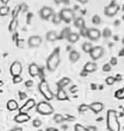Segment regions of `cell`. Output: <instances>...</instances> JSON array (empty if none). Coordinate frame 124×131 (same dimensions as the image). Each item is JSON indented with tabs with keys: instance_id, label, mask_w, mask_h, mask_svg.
I'll return each instance as SVG.
<instances>
[{
	"instance_id": "obj_39",
	"label": "cell",
	"mask_w": 124,
	"mask_h": 131,
	"mask_svg": "<svg viewBox=\"0 0 124 131\" xmlns=\"http://www.w3.org/2000/svg\"><path fill=\"white\" fill-rule=\"evenodd\" d=\"M20 82H22V77H21V76H14L13 77V83L17 84V83H20Z\"/></svg>"
},
{
	"instance_id": "obj_34",
	"label": "cell",
	"mask_w": 124,
	"mask_h": 131,
	"mask_svg": "<svg viewBox=\"0 0 124 131\" xmlns=\"http://www.w3.org/2000/svg\"><path fill=\"white\" fill-rule=\"evenodd\" d=\"M61 21L60 19V17H59V14H53V22L55 23V24H58Z\"/></svg>"
},
{
	"instance_id": "obj_5",
	"label": "cell",
	"mask_w": 124,
	"mask_h": 131,
	"mask_svg": "<svg viewBox=\"0 0 124 131\" xmlns=\"http://www.w3.org/2000/svg\"><path fill=\"white\" fill-rule=\"evenodd\" d=\"M59 17H60V19L63 20V21L69 23L70 21H72V20L75 19V12L72 11V10L68 9V8H65V9H63V10H60Z\"/></svg>"
},
{
	"instance_id": "obj_25",
	"label": "cell",
	"mask_w": 124,
	"mask_h": 131,
	"mask_svg": "<svg viewBox=\"0 0 124 131\" xmlns=\"http://www.w3.org/2000/svg\"><path fill=\"white\" fill-rule=\"evenodd\" d=\"M92 44H91L90 42H86V43H83L82 44V51L85 53H90L91 52V50H92Z\"/></svg>"
},
{
	"instance_id": "obj_28",
	"label": "cell",
	"mask_w": 124,
	"mask_h": 131,
	"mask_svg": "<svg viewBox=\"0 0 124 131\" xmlns=\"http://www.w3.org/2000/svg\"><path fill=\"white\" fill-rule=\"evenodd\" d=\"M64 120H65V117L60 114H56L55 116H54V121H55L56 123H60V122H63Z\"/></svg>"
},
{
	"instance_id": "obj_19",
	"label": "cell",
	"mask_w": 124,
	"mask_h": 131,
	"mask_svg": "<svg viewBox=\"0 0 124 131\" xmlns=\"http://www.w3.org/2000/svg\"><path fill=\"white\" fill-rule=\"evenodd\" d=\"M7 108H8L10 111H14L19 108V105H18V103L14 99H11L7 103Z\"/></svg>"
},
{
	"instance_id": "obj_10",
	"label": "cell",
	"mask_w": 124,
	"mask_h": 131,
	"mask_svg": "<svg viewBox=\"0 0 124 131\" xmlns=\"http://www.w3.org/2000/svg\"><path fill=\"white\" fill-rule=\"evenodd\" d=\"M87 36H88L91 41H98V40L101 38V31L96 28L88 29V35Z\"/></svg>"
},
{
	"instance_id": "obj_50",
	"label": "cell",
	"mask_w": 124,
	"mask_h": 131,
	"mask_svg": "<svg viewBox=\"0 0 124 131\" xmlns=\"http://www.w3.org/2000/svg\"><path fill=\"white\" fill-rule=\"evenodd\" d=\"M123 44H124V38H123Z\"/></svg>"
},
{
	"instance_id": "obj_7",
	"label": "cell",
	"mask_w": 124,
	"mask_h": 131,
	"mask_svg": "<svg viewBox=\"0 0 124 131\" xmlns=\"http://www.w3.org/2000/svg\"><path fill=\"white\" fill-rule=\"evenodd\" d=\"M21 73H22V64L19 61L13 62L10 66V74L14 77V76H20Z\"/></svg>"
},
{
	"instance_id": "obj_16",
	"label": "cell",
	"mask_w": 124,
	"mask_h": 131,
	"mask_svg": "<svg viewBox=\"0 0 124 131\" xmlns=\"http://www.w3.org/2000/svg\"><path fill=\"white\" fill-rule=\"evenodd\" d=\"M29 73L33 77L34 76H38L40 74V67L38 66V64H35V63L30 64V66H29Z\"/></svg>"
},
{
	"instance_id": "obj_43",
	"label": "cell",
	"mask_w": 124,
	"mask_h": 131,
	"mask_svg": "<svg viewBox=\"0 0 124 131\" xmlns=\"http://www.w3.org/2000/svg\"><path fill=\"white\" fill-rule=\"evenodd\" d=\"M25 85H27L28 87H32V85H33V82H32V81H28Z\"/></svg>"
},
{
	"instance_id": "obj_23",
	"label": "cell",
	"mask_w": 124,
	"mask_h": 131,
	"mask_svg": "<svg viewBox=\"0 0 124 131\" xmlns=\"http://www.w3.org/2000/svg\"><path fill=\"white\" fill-rule=\"evenodd\" d=\"M74 24H75V27L77 28V29H81L83 27H86L85 20H83L82 18H76L75 21H74Z\"/></svg>"
},
{
	"instance_id": "obj_12",
	"label": "cell",
	"mask_w": 124,
	"mask_h": 131,
	"mask_svg": "<svg viewBox=\"0 0 124 131\" xmlns=\"http://www.w3.org/2000/svg\"><path fill=\"white\" fill-rule=\"evenodd\" d=\"M29 119H30V116H29L27 112H19V114L14 117V121L18 123H24V122H28Z\"/></svg>"
},
{
	"instance_id": "obj_29",
	"label": "cell",
	"mask_w": 124,
	"mask_h": 131,
	"mask_svg": "<svg viewBox=\"0 0 124 131\" xmlns=\"http://www.w3.org/2000/svg\"><path fill=\"white\" fill-rule=\"evenodd\" d=\"M115 77L114 76H108L107 78H105V84L109 86H111V85H114V83H115Z\"/></svg>"
},
{
	"instance_id": "obj_2",
	"label": "cell",
	"mask_w": 124,
	"mask_h": 131,
	"mask_svg": "<svg viewBox=\"0 0 124 131\" xmlns=\"http://www.w3.org/2000/svg\"><path fill=\"white\" fill-rule=\"evenodd\" d=\"M59 62H60L59 52H58V49H56L55 52H53L48 56V59H47L46 66H47V68H48V71H51V72L55 71L56 68H57V66L59 65Z\"/></svg>"
},
{
	"instance_id": "obj_26",
	"label": "cell",
	"mask_w": 124,
	"mask_h": 131,
	"mask_svg": "<svg viewBox=\"0 0 124 131\" xmlns=\"http://www.w3.org/2000/svg\"><path fill=\"white\" fill-rule=\"evenodd\" d=\"M9 12H10V8L8 6L0 7V16L1 17H5V16H7V14H9Z\"/></svg>"
},
{
	"instance_id": "obj_1",
	"label": "cell",
	"mask_w": 124,
	"mask_h": 131,
	"mask_svg": "<svg viewBox=\"0 0 124 131\" xmlns=\"http://www.w3.org/2000/svg\"><path fill=\"white\" fill-rule=\"evenodd\" d=\"M107 127L109 131H120V122L118 119V115L112 109H110L107 114Z\"/></svg>"
},
{
	"instance_id": "obj_13",
	"label": "cell",
	"mask_w": 124,
	"mask_h": 131,
	"mask_svg": "<svg viewBox=\"0 0 124 131\" xmlns=\"http://www.w3.org/2000/svg\"><path fill=\"white\" fill-rule=\"evenodd\" d=\"M103 104L102 103H99V101H96V103H92L89 105V109L91 111H93L94 114H99V112H101L102 110H103Z\"/></svg>"
},
{
	"instance_id": "obj_20",
	"label": "cell",
	"mask_w": 124,
	"mask_h": 131,
	"mask_svg": "<svg viewBox=\"0 0 124 131\" xmlns=\"http://www.w3.org/2000/svg\"><path fill=\"white\" fill-rule=\"evenodd\" d=\"M80 59V54L77 52V51H71L70 54H69V61L71 62V63H76L78 60Z\"/></svg>"
},
{
	"instance_id": "obj_31",
	"label": "cell",
	"mask_w": 124,
	"mask_h": 131,
	"mask_svg": "<svg viewBox=\"0 0 124 131\" xmlns=\"http://www.w3.org/2000/svg\"><path fill=\"white\" fill-rule=\"evenodd\" d=\"M111 34H112V33H111V30H110V29H104L103 32L101 33V35H103V38H105V39L110 38Z\"/></svg>"
},
{
	"instance_id": "obj_47",
	"label": "cell",
	"mask_w": 124,
	"mask_h": 131,
	"mask_svg": "<svg viewBox=\"0 0 124 131\" xmlns=\"http://www.w3.org/2000/svg\"><path fill=\"white\" fill-rule=\"evenodd\" d=\"M47 131H57V129H55V128H48V129H47Z\"/></svg>"
},
{
	"instance_id": "obj_44",
	"label": "cell",
	"mask_w": 124,
	"mask_h": 131,
	"mask_svg": "<svg viewBox=\"0 0 124 131\" xmlns=\"http://www.w3.org/2000/svg\"><path fill=\"white\" fill-rule=\"evenodd\" d=\"M77 1L80 2V3H87V2L89 1V0H77Z\"/></svg>"
},
{
	"instance_id": "obj_6",
	"label": "cell",
	"mask_w": 124,
	"mask_h": 131,
	"mask_svg": "<svg viewBox=\"0 0 124 131\" xmlns=\"http://www.w3.org/2000/svg\"><path fill=\"white\" fill-rule=\"evenodd\" d=\"M89 54H90V57L93 61H97V60H99V59H101V57L103 56L104 49L102 48V46H93Z\"/></svg>"
},
{
	"instance_id": "obj_9",
	"label": "cell",
	"mask_w": 124,
	"mask_h": 131,
	"mask_svg": "<svg viewBox=\"0 0 124 131\" xmlns=\"http://www.w3.org/2000/svg\"><path fill=\"white\" fill-rule=\"evenodd\" d=\"M119 9H120V7L116 5V3H111L110 6H108L107 8L104 9V14L107 17H113V16H115L116 13H118L119 11Z\"/></svg>"
},
{
	"instance_id": "obj_18",
	"label": "cell",
	"mask_w": 124,
	"mask_h": 131,
	"mask_svg": "<svg viewBox=\"0 0 124 131\" xmlns=\"http://www.w3.org/2000/svg\"><path fill=\"white\" fill-rule=\"evenodd\" d=\"M58 38H59V36H58L57 32H55V31H48L47 32V34H46V40L47 41H49V42L56 41Z\"/></svg>"
},
{
	"instance_id": "obj_3",
	"label": "cell",
	"mask_w": 124,
	"mask_h": 131,
	"mask_svg": "<svg viewBox=\"0 0 124 131\" xmlns=\"http://www.w3.org/2000/svg\"><path fill=\"white\" fill-rule=\"evenodd\" d=\"M54 111L53 106L47 101H40V103L36 105V112L40 115L43 116H48L52 115Z\"/></svg>"
},
{
	"instance_id": "obj_17",
	"label": "cell",
	"mask_w": 124,
	"mask_h": 131,
	"mask_svg": "<svg viewBox=\"0 0 124 131\" xmlns=\"http://www.w3.org/2000/svg\"><path fill=\"white\" fill-rule=\"evenodd\" d=\"M56 98L58 100H67L68 99V96H67L66 92L64 90V88H58L57 94H56Z\"/></svg>"
},
{
	"instance_id": "obj_38",
	"label": "cell",
	"mask_w": 124,
	"mask_h": 131,
	"mask_svg": "<svg viewBox=\"0 0 124 131\" xmlns=\"http://www.w3.org/2000/svg\"><path fill=\"white\" fill-rule=\"evenodd\" d=\"M89 108V106H88V105H80V106H79V108H78V110L80 111V112H85L86 110H87V109H88Z\"/></svg>"
},
{
	"instance_id": "obj_48",
	"label": "cell",
	"mask_w": 124,
	"mask_h": 131,
	"mask_svg": "<svg viewBox=\"0 0 124 131\" xmlns=\"http://www.w3.org/2000/svg\"><path fill=\"white\" fill-rule=\"evenodd\" d=\"M9 1H10V0H1V2H2V3H5V5H6V3H8Z\"/></svg>"
},
{
	"instance_id": "obj_52",
	"label": "cell",
	"mask_w": 124,
	"mask_h": 131,
	"mask_svg": "<svg viewBox=\"0 0 124 131\" xmlns=\"http://www.w3.org/2000/svg\"><path fill=\"white\" fill-rule=\"evenodd\" d=\"M123 10H124V6H123Z\"/></svg>"
},
{
	"instance_id": "obj_37",
	"label": "cell",
	"mask_w": 124,
	"mask_h": 131,
	"mask_svg": "<svg viewBox=\"0 0 124 131\" xmlns=\"http://www.w3.org/2000/svg\"><path fill=\"white\" fill-rule=\"evenodd\" d=\"M102 70H103V72H110L112 70V65L111 64H104L103 67H102Z\"/></svg>"
},
{
	"instance_id": "obj_35",
	"label": "cell",
	"mask_w": 124,
	"mask_h": 131,
	"mask_svg": "<svg viewBox=\"0 0 124 131\" xmlns=\"http://www.w3.org/2000/svg\"><path fill=\"white\" fill-rule=\"evenodd\" d=\"M79 30H80V35L81 36H87L88 35V28L83 27L81 29H79Z\"/></svg>"
},
{
	"instance_id": "obj_21",
	"label": "cell",
	"mask_w": 124,
	"mask_h": 131,
	"mask_svg": "<svg viewBox=\"0 0 124 131\" xmlns=\"http://www.w3.org/2000/svg\"><path fill=\"white\" fill-rule=\"evenodd\" d=\"M70 82H71L70 78H68V77H63L59 82L57 83V86H58V88H64L65 86L69 85V84H70Z\"/></svg>"
},
{
	"instance_id": "obj_40",
	"label": "cell",
	"mask_w": 124,
	"mask_h": 131,
	"mask_svg": "<svg viewBox=\"0 0 124 131\" xmlns=\"http://www.w3.org/2000/svg\"><path fill=\"white\" fill-rule=\"evenodd\" d=\"M87 130L88 131H97V128L94 126H88L87 127Z\"/></svg>"
},
{
	"instance_id": "obj_27",
	"label": "cell",
	"mask_w": 124,
	"mask_h": 131,
	"mask_svg": "<svg viewBox=\"0 0 124 131\" xmlns=\"http://www.w3.org/2000/svg\"><path fill=\"white\" fill-rule=\"evenodd\" d=\"M70 32H71V31H70V29H69V28H65L64 30L61 31V34H60L59 38H60V39H67V36L70 34Z\"/></svg>"
},
{
	"instance_id": "obj_33",
	"label": "cell",
	"mask_w": 124,
	"mask_h": 131,
	"mask_svg": "<svg viewBox=\"0 0 124 131\" xmlns=\"http://www.w3.org/2000/svg\"><path fill=\"white\" fill-rule=\"evenodd\" d=\"M92 23L93 24H97V25L101 23V18L98 16V14H96V16L92 17Z\"/></svg>"
},
{
	"instance_id": "obj_51",
	"label": "cell",
	"mask_w": 124,
	"mask_h": 131,
	"mask_svg": "<svg viewBox=\"0 0 124 131\" xmlns=\"http://www.w3.org/2000/svg\"><path fill=\"white\" fill-rule=\"evenodd\" d=\"M39 131H43V130H39Z\"/></svg>"
},
{
	"instance_id": "obj_15",
	"label": "cell",
	"mask_w": 124,
	"mask_h": 131,
	"mask_svg": "<svg viewBox=\"0 0 124 131\" xmlns=\"http://www.w3.org/2000/svg\"><path fill=\"white\" fill-rule=\"evenodd\" d=\"M97 68H98L97 63H94V62H88V63L85 65L83 70H85V72H87V73H93V72L97 71Z\"/></svg>"
},
{
	"instance_id": "obj_45",
	"label": "cell",
	"mask_w": 124,
	"mask_h": 131,
	"mask_svg": "<svg viewBox=\"0 0 124 131\" xmlns=\"http://www.w3.org/2000/svg\"><path fill=\"white\" fill-rule=\"evenodd\" d=\"M10 131H22V129H21V128H13V129H11Z\"/></svg>"
},
{
	"instance_id": "obj_32",
	"label": "cell",
	"mask_w": 124,
	"mask_h": 131,
	"mask_svg": "<svg viewBox=\"0 0 124 131\" xmlns=\"http://www.w3.org/2000/svg\"><path fill=\"white\" fill-rule=\"evenodd\" d=\"M32 125H33V127H35V128H39V127H41V126H42V120H41V119H39V118H36V119L33 120Z\"/></svg>"
},
{
	"instance_id": "obj_30",
	"label": "cell",
	"mask_w": 124,
	"mask_h": 131,
	"mask_svg": "<svg viewBox=\"0 0 124 131\" xmlns=\"http://www.w3.org/2000/svg\"><path fill=\"white\" fill-rule=\"evenodd\" d=\"M115 97L119 98V99H123V98H124V88L119 89L118 92L115 93Z\"/></svg>"
},
{
	"instance_id": "obj_8",
	"label": "cell",
	"mask_w": 124,
	"mask_h": 131,
	"mask_svg": "<svg viewBox=\"0 0 124 131\" xmlns=\"http://www.w3.org/2000/svg\"><path fill=\"white\" fill-rule=\"evenodd\" d=\"M53 14H54V11L49 7H43V8L40 10V17H41V19H43V20H49L51 18L53 17Z\"/></svg>"
},
{
	"instance_id": "obj_41",
	"label": "cell",
	"mask_w": 124,
	"mask_h": 131,
	"mask_svg": "<svg viewBox=\"0 0 124 131\" xmlns=\"http://www.w3.org/2000/svg\"><path fill=\"white\" fill-rule=\"evenodd\" d=\"M116 63H118V61H116V59H115V57H112V59H111V65H112V66H113V65H116Z\"/></svg>"
},
{
	"instance_id": "obj_46",
	"label": "cell",
	"mask_w": 124,
	"mask_h": 131,
	"mask_svg": "<svg viewBox=\"0 0 124 131\" xmlns=\"http://www.w3.org/2000/svg\"><path fill=\"white\" fill-rule=\"evenodd\" d=\"M54 2H55V3H57V5H58V3L63 2V0H54Z\"/></svg>"
},
{
	"instance_id": "obj_42",
	"label": "cell",
	"mask_w": 124,
	"mask_h": 131,
	"mask_svg": "<svg viewBox=\"0 0 124 131\" xmlns=\"http://www.w3.org/2000/svg\"><path fill=\"white\" fill-rule=\"evenodd\" d=\"M21 9H22V11H27V10H28V6L25 5V3H23V5H21Z\"/></svg>"
},
{
	"instance_id": "obj_49",
	"label": "cell",
	"mask_w": 124,
	"mask_h": 131,
	"mask_svg": "<svg viewBox=\"0 0 124 131\" xmlns=\"http://www.w3.org/2000/svg\"><path fill=\"white\" fill-rule=\"evenodd\" d=\"M2 85V82H0V86H1Z\"/></svg>"
},
{
	"instance_id": "obj_11",
	"label": "cell",
	"mask_w": 124,
	"mask_h": 131,
	"mask_svg": "<svg viewBox=\"0 0 124 131\" xmlns=\"http://www.w3.org/2000/svg\"><path fill=\"white\" fill-rule=\"evenodd\" d=\"M28 44L30 48H39L42 44V38L39 35H33L28 40Z\"/></svg>"
},
{
	"instance_id": "obj_24",
	"label": "cell",
	"mask_w": 124,
	"mask_h": 131,
	"mask_svg": "<svg viewBox=\"0 0 124 131\" xmlns=\"http://www.w3.org/2000/svg\"><path fill=\"white\" fill-rule=\"evenodd\" d=\"M18 19L17 18H13L12 19V21H11V23L9 24V31L10 32H14L17 30V28H18Z\"/></svg>"
},
{
	"instance_id": "obj_36",
	"label": "cell",
	"mask_w": 124,
	"mask_h": 131,
	"mask_svg": "<svg viewBox=\"0 0 124 131\" xmlns=\"http://www.w3.org/2000/svg\"><path fill=\"white\" fill-rule=\"evenodd\" d=\"M75 131H88L87 130V128L86 127H83V126H81V125H76L75 126Z\"/></svg>"
},
{
	"instance_id": "obj_22",
	"label": "cell",
	"mask_w": 124,
	"mask_h": 131,
	"mask_svg": "<svg viewBox=\"0 0 124 131\" xmlns=\"http://www.w3.org/2000/svg\"><path fill=\"white\" fill-rule=\"evenodd\" d=\"M67 40L69 43H76L77 41H79V34L75 33V32H70V34L67 36Z\"/></svg>"
},
{
	"instance_id": "obj_14",
	"label": "cell",
	"mask_w": 124,
	"mask_h": 131,
	"mask_svg": "<svg viewBox=\"0 0 124 131\" xmlns=\"http://www.w3.org/2000/svg\"><path fill=\"white\" fill-rule=\"evenodd\" d=\"M33 107H35V100L34 99H28L27 103L20 108V112H27Z\"/></svg>"
},
{
	"instance_id": "obj_4",
	"label": "cell",
	"mask_w": 124,
	"mask_h": 131,
	"mask_svg": "<svg viewBox=\"0 0 124 131\" xmlns=\"http://www.w3.org/2000/svg\"><path fill=\"white\" fill-rule=\"evenodd\" d=\"M39 90H40V93H41L42 95L44 96V98H45L46 100H52L53 98H54V94H53L52 90L49 89L48 84H47L45 81H42L41 83H40Z\"/></svg>"
}]
</instances>
